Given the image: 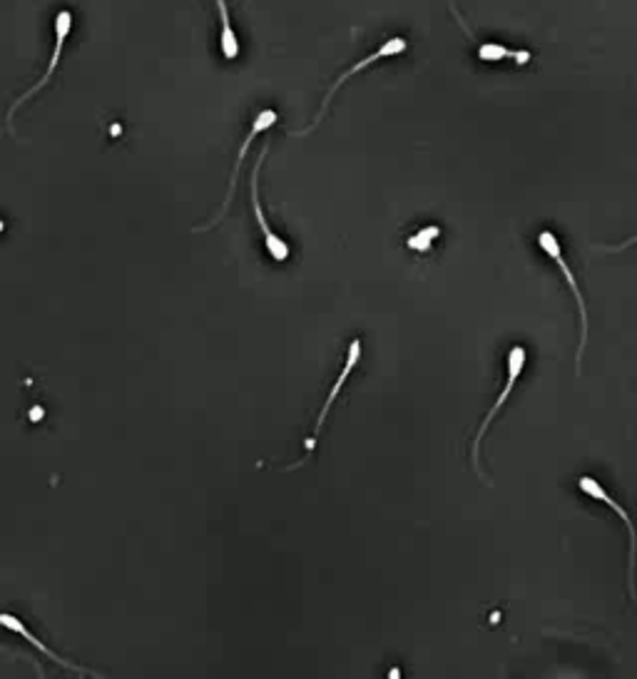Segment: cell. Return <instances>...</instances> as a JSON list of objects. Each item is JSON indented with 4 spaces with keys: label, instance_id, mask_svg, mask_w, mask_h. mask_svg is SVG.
Instances as JSON below:
<instances>
[{
    "label": "cell",
    "instance_id": "obj_1",
    "mask_svg": "<svg viewBox=\"0 0 637 679\" xmlns=\"http://www.w3.org/2000/svg\"><path fill=\"white\" fill-rule=\"evenodd\" d=\"M528 366V351L526 346H513L511 351H508V359H506V371H508V379H506V386H503V391L498 393L496 403H493V408L488 411V416L481 421V428H478L476 438H473V446H471V461H473V468H476L478 476H483L481 473V443L483 438H486L488 433V426H491L493 421H496L498 411L503 408V403L508 401V396L513 393V388H516L518 379H521V374L526 371Z\"/></svg>",
    "mask_w": 637,
    "mask_h": 679
},
{
    "label": "cell",
    "instance_id": "obj_2",
    "mask_svg": "<svg viewBox=\"0 0 637 679\" xmlns=\"http://www.w3.org/2000/svg\"><path fill=\"white\" fill-rule=\"evenodd\" d=\"M538 244L540 249H543L545 254H548V259H553L555 267L560 269V274H563L565 284H568V289L573 291L575 296V304H578V311H580V346H578V354H575V366H578L580 371V361H583V354H585V346H588V309H585V296L583 291L578 287V279H575L573 269L568 267V262H565L563 257V247H560L558 237H555L553 232H540L538 234Z\"/></svg>",
    "mask_w": 637,
    "mask_h": 679
},
{
    "label": "cell",
    "instance_id": "obj_3",
    "mask_svg": "<svg viewBox=\"0 0 637 679\" xmlns=\"http://www.w3.org/2000/svg\"><path fill=\"white\" fill-rule=\"evenodd\" d=\"M406 48H409V43H406L404 38H399V35H396V38H389V40H386L384 45H379V48H376L374 53H371V55H366V58H361L359 63H356V65H351V68L346 70V73H341L339 78L334 80V85H331V88L326 90V95H324V100H321V107H319V112H317V117H314V122H312V125H309L307 130H299V132H294V135H309V132H314V130H317V127H319V122L324 120L326 110H329L331 100H334V95L339 93V88H341V85L346 83V80H349V78H354V75H359L361 70H364V68H369V65L379 63V60H384V58H394V55L404 53Z\"/></svg>",
    "mask_w": 637,
    "mask_h": 679
},
{
    "label": "cell",
    "instance_id": "obj_4",
    "mask_svg": "<svg viewBox=\"0 0 637 679\" xmlns=\"http://www.w3.org/2000/svg\"><path fill=\"white\" fill-rule=\"evenodd\" d=\"M578 488L583 490L585 495H588L590 500H598V503H605L608 508H613L615 513L620 515V520H623L625 525H628V533H630V563H628V590H630V600L637 605V587H635V565H637V530L633 525V518H630L628 510L623 508V505L618 503V500L613 498V495L605 490V485L598 481V478H590V476H583L578 478Z\"/></svg>",
    "mask_w": 637,
    "mask_h": 679
},
{
    "label": "cell",
    "instance_id": "obj_5",
    "mask_svg": "<svg viewBox=\"0 0 637 679\" xmlns=\"http://www.w3.org/2000/svg\"><path fill=\"white\" fill-rule=\"evenodd\" d=\"M267 152H269V147H264L257 165H254V170H252V180H249V190H252V209H254V219H257V227L262 229V234H264V247H267L269 257H272L274 262H287L289 252H292V249H289V242L279 237V234H274V229L269 227L267 217H264L262 202H259V170H262Z\"/></svg>",
    "mask_w": 637,
    "mask_h": 679
},
{
    "label": "cell",
    "instance_id": "obj_6",
    "mask_svg": "<svg viewBox=\"0 0 637 679\" xmlns=\"http://www.w3.org/2000/svg\"><path fill=\"white\" fill-rule=\"evenodd\" d=\"M359 359H361V339H354L349 344V354H346V361H344V369H341V374H339V379H336V384L331 386V391H329V398L324 401V406H321V411H319V418H317V423H314V433H312V438H307V443H304V451H307V456L302 458L299 463H294V466H289L294 471V468H299L302 466L304 461H307L309 456L314 453V448H317V441H319V433H321V428H324V423H326V416H329V411H331V406H334V401H336V396L341 393V388H344L346 381H349V376L354 374V369L359 366Z\"/></svg>",
    "mask_w": 637,
    "mask_h": 679
},
{
    "label": "cell",
    "instance_id": "obj_7",
    "mask_svg": "<svg viewBox=\"0 0 637 679\" xmlns=\"http://www.w3.org/2000/svg\"><path fill=\"white\" fill-rule=\"evenodd\" d=\"M277 120H279V115H277V112H274V110H262V112H259L257 117H254V122H252V130H249V135L244 137L242 147H239L237 165H234L232 180H229V190H227V197H224V202H222V209H219V212H217V217H214L212 222L202 224V227H195V232H207V229H212L214 224H219V222H222V217H224V214H227V209H229V202H232V197H234V190H237V177H239V170H242V165H244V157H247L249 147H252V142L257 140V135H259V132H264V130H269V127H272V125H277Z\"/></svg>",
    "mask_w": 637,
    "mask_h": 679
},
{
    "label": "cell",
    "instance_id": "obj_8",
    "mask_svg": "<svg viewBox=\"0 0 637 679\" xmlns=\"http://www.w3.org/2000/svg\"><path fill=\"white\" fill-rule=\"evenodd\" d=\"M53 28H55V48H53V55H50V63H48V70H45L43 78L38 80V85H33V88L28 90L25 95H20L18 100H15V105L8 110V125L13 122V115L18 112L20 105H25V100H30L35 93H40V90L45 88V85L50 83V78H53L55 68H58L60 63V55H63V48H65V40H68L70 30H73V13L70 10H60L58 15H55L53 20Z\"/></svg>",
    "mask_w": 637,
    "mask_h": 679
},
{
    "label": "cell",
    "instance_id": "obj_9",
    "mask_svg": "<svg viewBox=\"0 0 637 679\" xmlns=\"http://www.w3.org/2000/svg\"><path fill=\"white\" fill-rule=\"evenodd\" d=\"M0 627H5L8 632H13V635H18V637H23L25 642H30V645L35 647L38 652H43L45 657H50V660L55 662V665H60V667H65V670H70V672H78V675H88V677H98V672H93V670H85V667H80V665H73V662H68L65 657H58L55 655L53 650H50L48 645H43L40 642V637H35L33 632L25 627V622L20 620V617H15V615H10V612H0Z\"/></svg>",
    "mask_w": 637,
    "mask_h": 679
},
{
    "label": "cell",
    "instance_id": "obj_10",
    "mask_svg": "<svg viewBox=\"0 0 637 679\" xmlns=\"http://www.w3.org/2000/svg\"><path fill=\"white\" fill-rule=\"evenodd\" d=\"M453 10V15H456V20H458V25L463 28V33L468 35V38L473 40V43L478 45L476 48V53H478V60H483V63H501V60H516L518 65H528L531 63V58L533 55L528 53V50H511L508 45H501V43H481V40H476V35H473V30H468V25L463 23V18H461V13H458L456 8H451Z\"/></svg>",
    "mask_w": 637,
    "mask_h": 679
},
{
    "label": "cell",
    "instance_id": "obj_11",
    "mask_svg": "<svg viewBox=\"0 0 637 679\" xmlns=\"http://www.w3.org/2000/svg\"><path fill=\"white\" fill-rule=\"evenodd\" d=\"M219 10V18H222V33H219V48H222V55L227 60H237L239 58V38L234 33L232 18H229V8L224 0H214Z\"/></svg>",
    "mask_w": 637,
    "mask_h": 679
},
{
    "label": "cell",
    "instance_id": "obj_12",
    "mask_svg": "<svg viewBox=\"0 0 637 679\" xmlns=\"http://www.w3.org/2000/svg\"><path fill=\"white\" fill-rule=\"evenodd\" d=\"M438 237H441V227L431 224V227L419 229L414 237L406 239V247L414 249V252H428V249H431V244H433V239H438Z\"/></svg>",
    "mask_w": 637,
    "mask_h": 679
},
{
    "label": "cell",
    "instance_id": "obj_13",
    "mask_svg": "<svg viewBox=\"0 0 637 679\" xmlns=\"http://www.w3.org/2000/svg\"><path fill=\"white\" fill-rule=\"evenodd\" d=\"M633 244H637V234H635V237L625 239V242H623V244H613V247H603V249H608V252H623V249L633 247Z\"/></svg>",
    "mask_w": 637,
    "mask_h": 679
}]
</instances>
